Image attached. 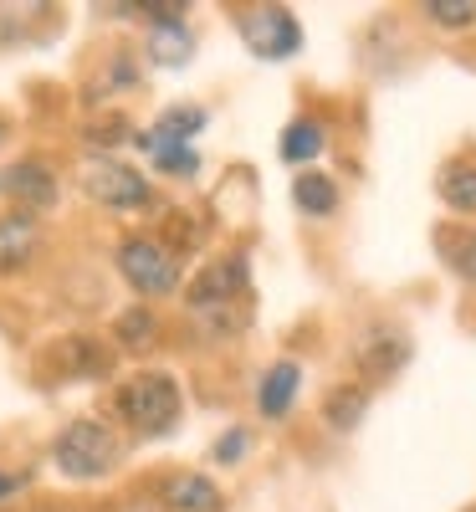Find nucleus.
I'll return each mask as SVG.
<instances>
[{
  "mask_svg": "<svg viewBox=\"0 0 476 512\" xmlns=\"http://www.w3.org/2000/svg\"><path fill=\"white\" fill-rule=\"evenodd\" d=\"M436 26H451V31H461V26H476V0H425L420 6Z\"/></svg>",
  "mask_w": 476,
  "mask_h": 512,
  "instance_id": "obj_21",
  "label": "nucleus"
},
{
  "mask_svg": "<svg viewBox=\"0 0 476 512\" xmlns=\"http://www.w3.org/2000/svg\"><path fill=\"white\" fill-rule=\"evenodd\" d=\"M41 369L52 374V384H82V379H108L113 374V349L93 333H72L41 354Z\"/></svg>",
  "mask_w": 476,
  "mask_h": 512,
  "instance_id": "obj_7",
  "label": "nucleus"
},
{
  "mask_svg": "<svg viewBox=\"0 0 476 512\" xmlns=\"http://www.w3.org/2000/svg\"><path fill=\"white\" fill-rule=\"evenodd\" d=\"M118 512H159V507H149V502H123Z\"/></svg>",
  "mask_w": 476,
  "mask_h": 512,
  "instance_id": "obj_25",
  "label": "nucleus"
},
{
  "mask_svg": "<svg viewBox=\"0 0 476 512\" xmlns=\"http://www.w3.org/2000/svg\"><path fill=\"white\" fill-rule=\"evenodd\" d=\"M41 251V216L31 210H6L0 216V272H21L31 267V256Z\"/></svg>",
  "mask_w": 476,
  "mask_h": 512,
  "instance_id": "obj_10",
  "label": "nucleus"
},
{
  "mask_svg": "<svg viewBox=\"0 0 476 512\" xmlns=\"http://www.w3.org/2000/svg\"><path fill=\"white\" fill-rule=\"evenodd\" d=\"M246 451H251V431H241V425H236V431H226L221 441L210 446V461H221V466H236V461H241Z\"/></svg>",
  "mask_w": 476,
  "mask_h": 512,
  "instance_id": "obj_22",
  "label": "nucleus"
},
{
  "mask_svg": "<svg viewBox=\"0 0 476 512\" xmlns=\"http://www.w3.org/2000/svg\"><path fill=\"white\" fill-rule=\"evenodd\" d=\"M185 308L210 338H231L251 323V267L246 256H221L195 272L185 287Z\"/></svg>",
  "mask_w": 476,
  "mask_h": 512,
  "instance_id": "obj_1",
  "label": "nucleus"
},
{
  "mask_svg": "<svg viewBox=\"0 0 476 512\" xmlns=\"http://www.w3.org/2000/svg\"><path fill=\"white\" fill-rule=\"evenodd\" d=\"M466 512H476V507H466Z\"/></svg>",
  "mask_w": 476,
  "mask_h": 512,
  "instance_id": "obj_26",
  "label": "nucleus"
},
{
  "mask_svg": "<svg viewBox=\"0 0 476 512\" xmlns=\"http://www.w3.org/2000/svg\"><path fill=\"white\" fill-rule=\"evenodd\" d=\"M297 390H302L297 359H277V364L262 374V384H256V410H262V420H282V415L292 410Z\"/></svg>",
  "mask_w": 476,
  "mask_h": 512,
  "instance_id": "obj_12",
  "label": "nucleus"
},
{
  "mask_svg": "<svg viewBox=\"0 0 476 512\" xmlns=\"http://www.w3.org/2000/svg\"><path fill=\"white\" fill-rule=\"evenodd\" d=\"M0 195H11L16 210H31V216H41V210L57 205V175L41 159H21L11 169H0Z\"/></svg>",
  "mask_w": 476,
  "mask_h": 512,
  "instance_id": "obj_9",
  "label": "nucleus"
},
{
  "mask_svg": "<svg viewBox=\"0 0 476 512\" xmlns=\"http://www.w3.org/2000/svg\"><path fill=\"white\" fill-rule=\"evenodd\" d=\"M118 272L139 297H169L180 287V251L159 236H128L118 246Z\"/></svg>",
  "mask_w": 476,
  "mask_h": 512,
  "instance_id": "obj_4",
  "label": "nucleus"
},
{
  "mask_svg": "<svg viewBox=\"0 0 476 512\" xmlns=\"http://www.w3.org/2000/svg\"><path fill=\"white\" fill-rule=\"evenodd\" d=\"M364 410H369V384H338V390L323 400V420L333 425V431L343 436V431H354V425L364 420Z\"/></svg>",
  "mask_w": 476,
  "mask_h": 512,
  "instance_id": "obj_15",
  "label": "nucleus"
},
{
  "mask_svg": "<svg viewBox=\"0 0 476 512\" xmlns=\"http://www.w3.org/2000/svg\"><path fill=\"white\" fill-rule=\"evenodd\" d=\"M26 482H31L26 472H0V502H11V497H16Z\"/></svg>",
  "mask_w": 476,
  "mask_h": 512,
  "instance_id": "obj_23",
  "label": "nucleus"
},
{
  "mask_svg": "<svg viewBox=\"0 0 476 512\" xmlns=\"http://www.w3.org/2000/svg\"><path fill=\"white\" fill-rule=\"evenodd\" d=\"M292 200H297V210L302 216H333L338 210V185L328 180V175H318V169H308V175H297L292 180Z\"/></svg>",
  "mask_w": 476,
  "mask_h": 512,
  "instance_id": "obj_16",
  "label": "nucleus"
},
{
  "mask_svg": "<svg viewBox=\"0 0 476 512\" xmlns=\"http://www.w3.org/2000/svg\"><path fill=\"white\" fill-rule=\"evenodd\" d=\"M323 144H328V134H323L318 118H292L287 134H282V159L287 164H313L323 154Z\"/></svg>",
  "mask_w": 476,
  "mask_h": 512,
  "instance_id": "obj_18",
  "label": "nucleus"
},
{
  "mask_svg": "<svg viewBox=\"0 0 476 512\" xmlns=\"http://www.w3.org/2000/svg\"><path fill=\"white\" fill-rule=\"evenodd\" d=\"M134 144L154 159V169L159 175H175V180H190L195 169H200V154H195V144H169V139H154L149 128L144 134H134Z\"/></svg>",
  "mask_w": 476,
  "mask_h": 512,
  "instance_id": "obj_14",
  "label": "nucleus"
},
{
  "mask_svg": "<svg viewBox=\"0 0 476 512\" xmlns=\"http://www.w3.org/2000/svg\"><path fill=\"white\" fill-rule=\"evenodd\" d=\"M441 200L461 216H476V159H451L441 169Z\"/></svg>",
  "mask_w": 476,
  "mask_h": 512,
  "instance_id": "obj_17",
  "label": "nucleus"
},
{
  "mask_svg": "<svg viewBox=\"0 0 476 512\" xmlns=\"http://www.w3.org/2000/svg\"><path fill=\"white\" fill-rule=\"evenodd\" d=\"M200 128H205V108L180 103V108H164V113L149 123V134H154V139H169V144H190Z\"/></svg>",
  "mask_w": 476,
  "mask_h": 512,
  "instance_id": "obj_19",
  "label": "nucleus"
},
{
  "mask_svg": "<svg viewBox=\"0 0 476 512\" xmlns=\"http://www.w3.org/2000/svg\"><path fill=\"white\" fill-rule=\"evenodd\" d=\"M118 344L123 349H149L154 344V333H159V323H154V313L149 308H128L123 318H118Z\"/></svg>",
  "mask_w": 476,
  "mask_h": 512,
  "instance_id": "obj_20",
  "label": "nucleus"
},
{
  "mask_svg": "<svg viewBox=\"0 0 476 512\" xmlns=\"http://www.w3.org/2000/svg\"><path fill=\"white\" fill-rule=\"evenodd\" d=\"M82 190H88L98 205L108 210H139L149 205V180L139 175L134 164H123L113 154H93V159H82Z\"/></svg>",
  "mask_w": 476,
  "mask_h": 512,
  "instance_id": "obj_6",
  "label": "nucleus"
},
{
  "mask_svg": "<svg viewBox=\"0 0 476 512\" xmlns=\"http://www.w3.org/2000/svg\"><path fill=\"white\" fill-rule=\"evenodd\" d=\"M118 456H123L118 436L108 431L103 420H93V415L72 420L67 431L52 441V461H57V472H62V477H72V482H98V477H108L113 466H118Z\"/></svg>",
  "mask_w": 476,
  "mask_h": 512,
  "instance_id": "obj_3",
  "label": "nucleus"
},
{
  "mask_svg": "<svg viewBox=\"0 0 476 512\" xmlns=\"http://www.w3.org/2000/svg\"><path fill=\"white\" fill-rule=\"evenodd\" d=\"M236 31L262 62H287L302 52V26L287 6H246L236 16Z\"/></svg>",
  "mask_w": 476,
  "mask_h": 512,
  "instance_id": "obj_5",
  "label": "nucleus"
},
{
  "mask_svg": "<svg viewBox=\"0 0 476 512\" xmlns=\"http://www.w3.org/2000/svg\"><path fill=\"white\" fill-rule=\"evenodd\" d=\"M456 267L476 282V236H466V246H461V256H456Z\"/></svg>",
  "mask_w": 476,
  "mask_h": 512,
  "instance_id": "obj_24",
  "label": "nucleus"
},
{
  "mask_svg": "<svg viewBox=\"0 0 476 512\" xmlns=\"http://www.w3.org/2000/svg\"><path fill=\"white\" fill-rule=\"evenodd\" d=\"M159 502L169 512H221L226 507L221 487H215L210 477H200V472H169L159 482Z\"/></svg>",
  "mask_w": 476,
  "mask_h": 512,
  "instance_id": "obj_11",
  "label": "nucleus"
},
{
  "mask_svg": "<svg viewBox=\"0 0 476 512\" xmlns=\"http://www.w3.org/2000/svg\"><path fill=\"white\" fill-rule=\"evenodd\" d=\"M410 333L395 328V323H369L359 338H354V364L364 379H395L405 364H410Z\"/></svg>",
  "mask_w": 476,
  "mask_h": 512,
  "instance_id": "obj_8",
  "label": "nucleus"
},
{
  "mask_svg": "<svg viewBox=\"0 0 476 512\" xmlns=\"http://www.w3.org/2000/svg\"><path fill=\"white\" fill-rule=\"evenodd\" d=\"M195 57V36L185 21H154L149 26V62L159 67H185Z\"/></svg>",
  "mask_w": 476,
  "mask_h": 512,
  "instance_id": "obj_13",
  "label": "nucleus"
},
{
  "mask_svg": "<svg viewBox=\"0 0 476 512\" xmlns=\"http://www.w3.org/2000/svg\"><path fill=\"white\" fill-rule=\"evenodd\" d=\"M113 405H118V415L134 425L139 436H169V431H175V420H180V410H185L180 384L169 374H159V369H144L134 379H123Z\"/></svg>",
  "mask_w": 476,
  "mask_h": 512,
  "instance_id": "obj_2",
  "label": "nucleus"
}]
</instances>
